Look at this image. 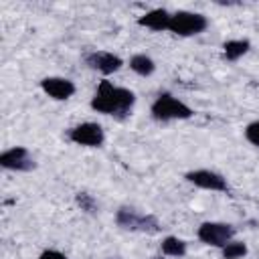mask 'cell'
<instances>
[{
	"instance_id": "cell-1",
	"label": "cell",
	"mask_w": 259,
	"mask_h": 259,
	"mask_svg": "<svg viewBox=\"0 0 259 259\" xmlns=\"http://www.w3.org/2000/svg\"><path fill=\"white\" fill-rule=\"evenodd\" d=\"M91 109L101 115H111L115 119H125L134 105H136V93L127 87L115 85L109 79H101L95 87V93L89 101Z\"/></svg>"
},
{
	"instance_id": "cell-2",
	"label": "cell",
	"mask_w": 259,
	"mask_h": 259,
	"mask_svg": "<svg viewBox=\"0 0 259 259\" xmlns=\"http://www.w3.org/2000/svg\"><path fill=\"white\" fill-rule=\"evenodd\" d=\"M150 113L156 121H176V119H190L194 115V109L186 105L182 99L174 97L170 91H162L152 101Z\"/></svg>"
},
{
	"instance_id": "cell-3",
	"label": "cell",
	"mask_w": 259,
	"mask_h": 259,
	"mask_svg": "<svg viewBox=\"0 0 259 259\" xmlns=\"http://www.w3.org/2000/svg\"><path fill=\"white\" fill-rule=\"evenodd\" d=\"M115 225L123 231H136V233H146V235H156L160 233V221L154 214L140 212L132 206H121L115 212Z\"/></svg>"
},
{
	"instance_id": "cell-4",
	"label": "cell",
	"mask_w": 259,
	"mask_h": 259,
	"mask_svg": "<svg viewBox=\"0 0 259 259\" xmlns=\"http://www.w3.org/2000/svg\"><path fill=\"white\" fill-rule=\"evenodd\" d=\"M206 26H208V20L204 14L192 12V10H176L170 16L168 30L176 36H196L204 32Z\"/></svg>"
},
{
	"instance_id": "cell-5",
	"label": "cell",
	"mask_w": 259,
	"mask_h": 259,
	"mask_svg": "<svg viewBox=\"0 0 259 259\" xmlns=\"http://www.w3.org/2000/svg\"><path fill=\"white\" fill-rule=\"evenodd\" d=\"M196 237H198L200 243H204L208 247L223 249L229 241H233L235 227L229 225V223H221V221H204V223L198 225Z\"/></svg>"
},
{
	"instance_id": "cell-6",
	"label": "cell",
	"mask_w": 259,
	"mask_h": 259,
	"mask_svg": "<svg viewBox=\"0 0 259 259\" xmlns=\"http://www.w3.org/2000/svg\"><path fill=\"white\" fill-rule=\"evenodd\" d=\"M67 140L83 148H101L105 142V132L97 121H83L67 130Z\"/></svg>"
},
{
	"instance_id": "cell-7",
	"label": "cell",
	"mask_w": 259,
	"mask_h": 259,
	"mask_svg": "<svg viewBox=\"0 0 259 259\" xmlns=\"http://www.w3.org/2000/svg\"><path fill=\"white\" fill-rule=\"evenodd\" d=\"M184 180L194 184L196 188L202 190H212V192H229V182L223 174L208 170V168H198V170H188L184 174Z\"/></svg>"
},
{
	"instance_id": "cell-8",
	"label": "cell",
	"mask_w": 259,
	"mask_h": 259,
	"mask_svg": "<svg viewBox=\"0 0 259 259\" xmlns=\"http://www.w3.org/2000/svg\"><path fill=\"white\" fill-rule=\"evenodd\" d=\"M0 166L4 170H12V172H30L36 168V162H34L32 154L28 152V148L12 146L0 154Z\"/></svg>"
},
{
	"instance_id": "cell-9",
	"label": "cell",
	"mask_w": 259,
	"mask_h": 259,
	"mask_svg": "<svg viewBox=\"0 0 259 259\" xmlns=\"http://www.w3.org/2000/svg\"><path fill=\"white\" fill-rule=\"evenodd\" d=\"M40 89L45 91V95H49L51 99L55 101H67L75 95L77 87L71 79L67 77H59V75H49V77H42L40 79Z\"/></svg>"
},
{
	"instance_id": "cell-10",
	"label": "cell",
	"mask_w": 259,
	"mask_h": 259,
	"mask_svg": "<svg viewBox=\"0 0 259 259\" xmlns=\"http://www.w3.org/2000/svg\"><path fill=\"white\" fill-rule=\"evenodd\" d=\"M85 65L91 69V71H97L101 75H111V73H117L123 65L121 57L109 53V51H91L85 55Z\"/></svg>"
},
{
	"instance_id": "cell-11",
	"label": "cell",
	"mask_w": 259,
	"mask_h": 259,
	"mask_svg": "<svg viewBox=\"0 0 259 259\" xmlns=\"http://www.w3.org/2000/svg\"><path fill=\"white\" fill-rule=\"evenodd\" d=\"M170 16H172V12H168L166 8H152V10L144 12L142 16H138V24L146 26L154 32H162V30H168Z\"/></svg>"
},
{
	"instance_id": "cell-12",
	"label": "cell",
	"mask_w": 259,
	"mask_h": 259,
	"mask_svg": "<svg viewBox=\"0 0 259 259\" xmlns=\"http://www.w3.org/2000/svg\"><path fill=\"white\" fill-rule=\"evenodd\" d=\"M249 49H251V42L247 38H231L223 45V59L229 63H235L241 57H245Z\"/></svg>"
},
{
	"instance_id": "cell-13",
	"label": "cell",
	"mask_w": 259,
	"mask_h": 259,
	"mask_svg": "<svg viewBox=\"0 0 259 259\" xmlns=\"http://www.w3.org/2000/svg\"><path fill=\"white\" fill-rule=\"evenodd\" d=\"M186 251H188L186 241L180 239V237H174V235L164 237L162 243H160V253L164 257H176V259H180V257L186 255Z\"/></svg>"
},
{
	"instance_id": "cell-14",
	"label": "cell",
	"mask_w": 259,
	"mask_h": 259,
	"mask_svg": "<svg viewBox=\"0 0 259 259\" xmlns=\"http://www.w3.org/2000/svg\"><path fill=\"white\" fill-rule=\"evenodd\" d=\"M130 69L140 75V77H150L154 71H156V63L152 57H148L146 53H138L130 59Z\"/></svg>"
},
{
	"instance_id": "cell-15",
	"label": "cell",
	"mask_w": 259,
	"mask_h": 259,
	"mask_svg": "<svg viewBox=\"0 0 259 259\" xmlns=\"http://www.w3.org/2000/svg\"><path fill=\"white\" fill-rule=\"evenodd\" d=\"M75 202H77V206H79L83 212H87V214H97V212H99V202H97L95 196L89 194V192H77V194H75Z\"/></svg>"
},
{
	"instance_id": "cell-16",
	"label": "cell",
	"mask_w": 259,
	"mask_h": 259,
	"mask_svg": "<svg viewBox=\"0 0 259 259\" xmlns=\"http://www.w3.org/2000/svg\"><path fill=\"white\" fill-rule=\"evenodd\" d=\"M247 245L243 243V241H229L223 249H221V253H223V259H243L245 255H247Z\"/></svg>"
},
{
	"instance_id": "cell-17",
	"label": "cell",
	"mask_w": 259,
	"mask_h": 259,
	"mask_svg": "<svg viewBox=\"0 0 259 259\" xmlns=\"http://www.w3.org/2000/svg\"><path fill=\"white\" fill-rule=\"evenodd\" d=\"M243 134H245V140H247L251 146H257V148H259V119L247 123Z\"/></svg>"
},
{
	"instance_id": "cell-18",
	"label": "cell",
	"mask_w": 259,
	"mask_h": 259,
	"mask_svg": "<svg viewBox=\"0 0 259 259\" xmlns=\"http://www.w3.org/2000/svg\"><path fill=\"white\" fill-rule=\"evenodd\" d=\"M38 259H69V257L63 251H59V249H45L38 255Z\"/></svg>"
},
{
	"instance_id": "cell-19",
	"label": "cell",
	"mask_w": 259,
	"mask_h": 259,
	"mask_svg": "<svg viewBox=\"0 0 259 259\" xmlns=\"http://www.w3.org/2000/svg\"><path fill=\"white\" fill-rule=\"evenodd\" d=\"M150 259H164V255H158V257H150Z\"/></svg>"
}]
</instances>
